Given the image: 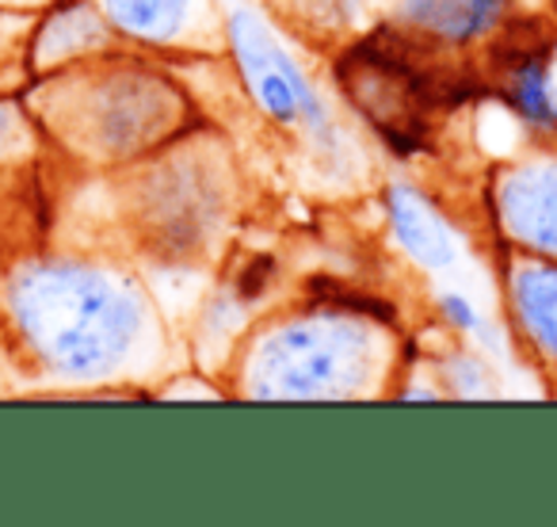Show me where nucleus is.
Here are the masks:
<instances>
[{
    "label": "nucleus",
    "instance_id": "obj_3",
    "mask_svg": "<svg viewBox=\"0 0 557 527\" xmlns=\"http://www.w3.org/2000/svg\"><path fill=\"white\" fill-rule=\"evenodd\" d=\"M394 321L336 303H310L252 326L237 356V394L260 402H348L386 394L397 371Z\"/></svg>",
    "mask_w": 557,
    "mask_h": 527
},
{
    "label": "nucleus",
    "instance_id": "obj_10",
    "mask_svg": "<svg viewBox=\"0 0 557 527\" xmlns=\"http://www.w3.org/2000/svg\"><path fill=\"white\" fill-rule=\"evenodd\" d=\"M115 47L119 42L96 9V0H50L27 20L24 77H50V73L92 62Z\"/></svg>",
    "mask_w": 557,
    "mask_h": 527
},
{
    "label": "nucleus",
    "instance_id": "obj_1",
    "mask_svg": "<svg viewBox=\"0 0 557 527\" xmlns=\"http://www.w3.org/2000/svg\"><path fill=\"white\" fill-rule=\"evenodd\" d=\"M0 344L50 390H108L157 371L164 318L115 256L42 248L0 272Z\"/></svg>",
    "mask_w": 557,
    "mask_h": 527
},
{
    "label": "nucleus",
    "instance_id": "obj_16",
    "mask_svg": "<svg viewBox=\"0 0 557 527\" xmlns=\"http://www.w3.org/2000/svg\"><path fill=\"white\" fill-rule=\"evenodd\" d=\"M35 134L39 126H35L24 96L0 93V161H16Z\"/></svg>",
    "mask_w": 557,
    "mask_h": 527
},
{
    "label": "nucleus",
    "instance_id": "obj_11",
    "mask_svg": "<svg viewBox=\"0 0 557 527\" xmlns=\"http://www.w3.org/2000/svg\"><path fill=\"white\" fill-rule=\"evenodd\" d=\"M504 326L542 371L557 375V260L504 253Z\"/></svg>",
    "mask_w": 557,
    "mask_h": 527
},
{
    "label": "nucleus",
    "instance_id": "obj_8",
    "mask_svg": "<svg viewBox=\"0 0 557 527\" xmlns=\"http://www.w3.org/2000/svg\"><path fill=\"white\" fill-rule=\"evenodd\" d=\"M382 218H386V233L394 248L420 272L450 275L462 264V230L440 207V199L412 180H389L382 187Z\"/></svg>",
    "mask_w": 557,
    "mask_h": 527
},
{
    "label": "nucleus",
    "instance_id": "obj_17",
    "mask_svg": "<svg viewBox=\"0 0 557 527\" xmlns=\"http://www.w3.org/2000/svg\"><path fill=\"white\" fill-rule=\"evenodd\" d=\"M42 4H50V0H0V9H4V12H27V16H32V12H39Z\"/></svg>",
    "mask_w": 557,
    "mask_h": 527
},
{
    "label": "nucleus",
    "instance_id": "obj_6",
    "mask_svg": "<svg viewBox=\"0 0 557 527\" xmlns=\"http://www.w3.org/2000/svg\"><path fill=\"white\" fill-rule=\"evenodd\" d=\"M488 218L504 253L557 260V142L504 161L488 180Z\"/></svg>",
    "mask_w": 557,
    "mask_h": 527
},
{
    "label": "nucleus",
    "instance_id": "obj_4",
    "mask_svg": "<svg viewBox=\"0 0 557 527\" xmlns=\"http://www.w3.org/2000/svg\"><path fill=\"white\" fill-rule=\"evenodd\" d=\"M222 50L230 54L245 100L268 126L295 138L313 164L329 176L351 180L363 164L359 138L318 85L310 65L298 58L278 27L252 4H233L222 16Z\"/></svg>",
    "mask_w": 557,
    "mask_h": 527
},
{
    "label": "nucleus",
    "instance_id": "obj_15",
    "mask_svg": "<svg viewBox=\"0 0 557 527\" xmlns=\"http://www.w3.org/2000/svg\"><path fill=\"white\" fill-rule=\"evenodd\" d=\"M278 280H283V264H278V256L252 253L248 260H240V268L230 275L225 291H230L245 310H260V306L268 303L271 291L278 287Z\"/></svg>",
    "mask_w": 557,
    "mask_h": 527
},
{
    "label": "nucleus",
    "instance_id": "obj_9",
    "mask_svg": "<svg viewBox=\"0 0 557 527\" xmlns=\"http://www.w3.org/2000/svg\"><path fill=\"white\" fill-rule=\"evenodd\" d=\"M554 35L496 42V100L534 142H557Z\"/></svg>",
    "mask_w": 557,
    "mask_h": 527
},
{
    "label": "nucleus",
    "instance_id": "obj_14",
    "mask_svg": "<svg viewBox=\"0 0 557 527\" xmlns=\"http://www.w3.org/2000/svg\"><path fill=\"white\" fill-rule=\"evenodd\" d=\"M435 382H440L443 397H470V402H478V397L500 394V387L493 382V367L466 341L450 344V348H443L435 356Z\"/></svg>",
    "mask_w": 557,
    "mask_h": 527
},
{
    "label": "nucleus",
    "instance_id": "obj_13",
    "mask_svg": "<svg viewBox=\"0 0 557 527\" xmlns=\"http://www.w3.org/2000/svg\"><path fill=\"white\" fill-rule=\"evenodd\" d=\"M432 310H435V321L447 326L455 341H466L485 352L504 348V321L481 310L478 298H470L466 291H455V287L440 291V295L432 298Z\"/></svg>",
    "mask_w": 557,
    "mask_h": 527
},
{
    "label": "nucleus",
    "instance_id": "obj_7",
    "mask_svg": "<svg viewBox=\"0 0 557 527\" xmlns=\"http://www.w3.org/2000/svg\"><path fill=\"white\" fill-rule=\"evenodd\" d=\"M119 47L141 54H207L222 47L210 0H96Z\"/></svg>",
    "mask_w": 557,
    "mask_h": 527
},
{
    "label": "nucleus",
    "instance_id": "obj_12",
    "mask_svg": "<svg viewBox=\"0 0 557 527\" xmlns=\"http://www.w3.org/2000/svg\"><path fill=\"white\" fill-rule=\"evenodd\" d=\"M511 0H389V24L405 42L470 50L504 32Z\"/></svg>",
    "mask_w": 557,
    "mask_h": 527
},
{
    "label": "nucleus",
    "instance_id": "obj_5",
    "mask_svg": "<svg viewBox=\"0 0 557 527\" xmlns=\"http://www.w3.org/2000/svg\"><path fill=\"white\" fill-rule=\"evenodd\" d=\"M230 157L214 154L199 131L131 164L126 218L146 256L161 268H191L230 230L233 180Z\"/></svg>",
    "mask_w": 557,
    "mask_h": 527
},
{
    "label": "nucleus",
    "instance_id": "obj_2",
    "mask_svg": "<svg viewBox=\"0 0 557 527\" xmlns=\"http://www.w3.org/2000/svg\"><path fill=\"white\" fill-rule=\"evenodd\" d=\"M39 134L88 169H131L195 131L191 96L141 50L115 47L24 93Z\"/></svg>",
    "mask_w": 557,
    "mask_h": 527
}]
</instances>
